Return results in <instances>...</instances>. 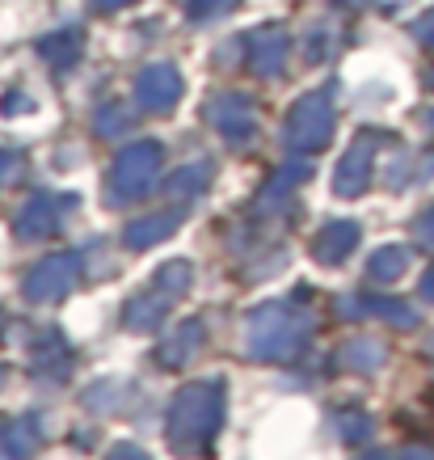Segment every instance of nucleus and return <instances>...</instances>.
I'll use <instances>...</instances> for the list:
<instances>
[{
  "label": "nucleus",
  "mask_w": 434,
  "mask_h": 460,
  "mask_svg": "<svg viewBox=\"0 0 434 460\" xmlns=\"http://www.w3.org/2000/svg\"><path fill=\"white\" fill-rule=\"evenodd\" d=\"M421 296H426V300H434V270L421 279Z\"/></svg>",
  "instance_id": "obj_13"
},
{
  "label": "nucleus",
  "mask_w": 434,
  "mask_h": 460,
  "mask_svg": "<svg viewBox=\"0 0 434 460\" xmlns=\"http://www.w3.org/2000/svg\"><path fill=\"white\" fill-rule=\"evenodd\" d=\"M354 237H359V233H354V224H334V228H325V237L317 241V253H321L325 262H334L337 253L351 250Z\"/></svg>",
  "instance_id": "obj_7"
},
{
  "label": "nucleus",
  "mask_w": 434,
  "mask_h": 460,
  "mask_svg": "<svg viewBox=\"0 0 434 460\" xmlns=\"http://www.w3.org/2000/svg\"><path fill=\"white\" fill-rule=\"evenodd\" d=\"M418 30H421V39H430V42H434V13H430V17H421Z\"/></svg>",
  "instance_id": "obj_12"
},
{
  "label": "nucleus",
  "mask_w": 434,
  "mask_h": 460,
  "mask_svg": "<svg viewBox=\"0 0 434 460\" xmlns=\"http://www.w3.org/2000/svg\"><path fill=\"white\" fill-rule=\"evenodd\" d=\"M367 153H371V140L354 144V153L346 156V165H342V173H337V190H346V195L363 190V181H367Z\"/></svg>",
  "instance_id": "obj_6"
},
{
  "label": "nucleus",
  "mask_w": 434,
  "mask_h": 460,
  "mask_svg": "<svg viewBox=\"0 0 434 460\" xmlns=\"http://www.w3.org/2000/svg\"><path fill=\"white\" fill-rule=\"evenodd\" d=\"M291 131H295V144H325L329 140V102L325 98H308L291 119Z\"/></svg>",
  "instance_id": "obj_3"
},
{
  "label": "nucleus",
  "mask_w": 434,
  "mask_h": 460,
  "mask_svg": "<svg viewBox=\"0 0 434 460\" xmlns=\"http://www.w3.org/2000/svg\"><path fill=\"white\" fill-rule=\"evenodd\" d=\"M165 228H173V216H156V220H143L131 228V237H126V245H135V250H143V245H152V241L165 237Z\"/></svg>",
  "instance_id": "obj_8"
},
{
  "label": "nucleus",
  "mask_w": 434,
  "mask_h": 460,
  "mask_svg": "<svg viewBox=\"0 0 434 460\" xmlns=\"http://www.w3.org/2000/svg\"><path fill=\"white\" fill-rule=\"evenodd\" d=\"M106 4H126V0H106Z\"/></svg>",
  "instance_id": "obj_14"
},
{
  "label": "nucleus",
  "mask_w": 434,
  "mask_h": 460,
  "mask_svg": "<svg viewBox=\"0 0 434 460\" xmlns=\"http://www.w3.org/2000/svg\"><path fill=\"white\" fill-rule=\"evenodd\" d=\"M68 283H72V262H68V258H56V262H47L42 270H34V275H30L26 292L34 296V300H47V296H59Z\"/></svg>",
  "instance_id": "obj_4"
},
{
  "label": "nucleus",
  "mask_w": 434,
  "mask_h": 460,
  "mask_svg": "<svg viewBox=\"0 0 434 460\" xmlns=\"http://www.w3.org/2000/svg\"><path fill=\"white\" fill-rule=\"evenodd\" d=\"M257 42H262L257 68H262V72H274V68H279V59H282V39H279V34H262Z\"/></svg>",
  "instance_id": "obj_10"
},
{
  "label": "nucleus",
  "mask_w": 434,
  "mask_h": 460,
  "mask_svg": "<svg viewBox=\"0 0 434 460\" xmlns=\"http://www.w3.org/2000/svg\"><path fill=\"white\" fill-rule=\"evenodd\" d=\"M140 98L148 102V106H156V111H165L169 102H178V76H173V68H148L140 76Z\"/></svg>",
  "instance_id": "obj_5"
},
{
  "label": "nucleus",
  "mask_w": 434,
  "mask_h": 460,
  "mask_svg": "<svg viewBox=\"0 0 434 460\" xmlns=\"http://www.w3.org/2000/svg\"><path fill=\"white\" fill-rule=\"evenodd\" d=\"M418 233H421V241H426V245H434V208L418 220Z\"/></svg>",
  "instance_id": "obj_11"
},
{
  "label": "nucleus",
  "mask_w": 434,
  "mask_h": 460,
  "mask_svg": "<svg viewBox=\"0 0 434 460\" xmlns=\"http://www.w3.org/2000/svg\"><path fill=\"white\" fill-rule=\"evenodd\" d=\"M156 161H161V148L156 144H140V148H131V153L118 156V165H114V195H140L148 190V181L156 173Z\"/></svg>",
  "instance_id": "obj_2"
},
{
  "label": "nucleus",
  "mask_w": 434,
  "mask_h": 460,
  "mask_svg": "<svg viewBox=\"0 0 434 460\" xmlns=\"http://www.w3.org/2000/svg\"><path fill=\"white\" fill-rule=\"evenodd\" d=\"M215 419H220V405H215V389H207V385H195V389H186L182 397H178L169 427H173V435L190 439V435H207L211 427H215Z\"/></svg>",
  "instance_id": "obj_1"
},
{
  "label": "nucleus",
  "mask_w": 434,
  "mask_h": 460,
  "mask_svg": "<svg viewBox=\"0 0 434 460\" xmlns=\"http://www.w3.org/2000/svg\"><path fill=\"white\" fill-rule=\"evenodd\" d=\"M430 123H434V114H430Z\"/></svg>",
  "instance_id": "obj_15"
},
{
  "label": "nucleus",
  "mask_w": 434,
  "mask_h": 460,
  "mask_svg": "<svg viewBox=\"0 0 434 460\" xmlns=\"http://www.w3.org/2000/svg\"><path fill=\"white\" fill-rule=\"evenodd\" d=\"M405 262H409V253H405V250H379L376 258H371V270H376L379 279H396Z\"/></svg>",
  "instance_id": "obj_9"
}]
</instances>
